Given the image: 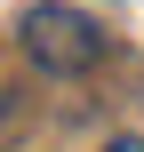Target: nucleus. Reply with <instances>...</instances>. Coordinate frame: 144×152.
<instances>
[{
    "instance_id": "f03ea898",
    "label": "nucleus",
    "mask_w": 144,
    "mask_h": 152,
    "mask_svg": "<svg viewBox=\"0 0 144 152\" xmlns=\"http://www.w3.org/2000/svg\"><path fill=\"white\" fill-rule=\"evenodd\" d=\"M104 152H144V136H120V144H104Z\"/></svg>"
},
{
    "instance_id": "f257e3e1",
    "label": "nucleus",
    "mask_w": 144,
    "mask_h": 152,
    "mask_svg": "<svg viewBox=\"0 0 144 152\" xmlns=\"http://www.w3.org/2000/svg\"><path fill=\"white\" fill-rule=\"evenodd\" d=\"M24 56L40 64V72H56V80H72V72H88V64H104V32L80 16V8H64V0H40V8H24Z\"/></svg>"
}]
</instances>
